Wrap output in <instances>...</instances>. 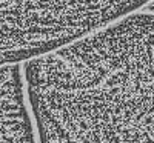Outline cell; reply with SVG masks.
Wrapping results in <instances>:
<instances>
[{"mask_svg":"<svg viewBox=\"0 0 154 143\" xmlns=\"http://www.w3.org/2000/svg\"><path fill=\"white\" fill-rule=\"evenodd\" d=\"M0 143H34L19 65L0 66Z\"/></svg>","mask_w":154,"mask_h":143,"instance_id":"1","label":"cell"},{"mask_svg":"<svg viewBox=\"0 0 154 143\" xmlns=\"http://www.w3.org/2000/svg\"><path fill=\"white\" fill-rule=\"evenodd\" d=\"M146 8H148V12H154V0H152L151 3L146 5Z\"/></svg>","mask_w":154,"mask_h":143,"instance_id":"2","label":"cell"}]
</instances>
